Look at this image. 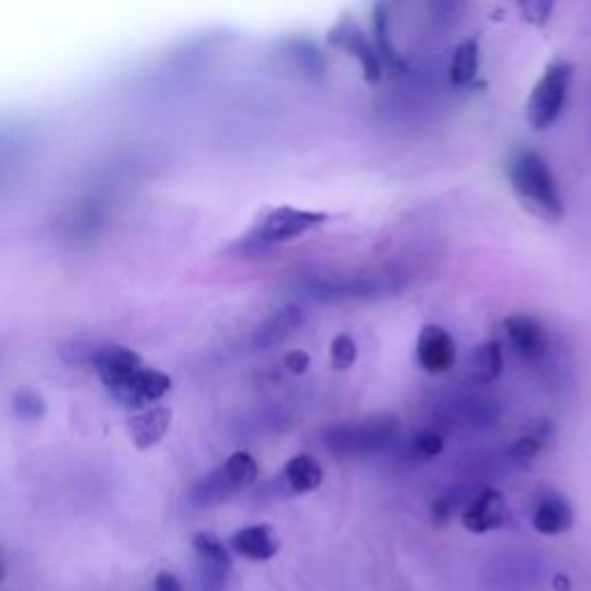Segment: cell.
I'll return each mask as SVG.
<instances>
[{"instance_id": "6da1fadb", "label": "cell", "mask_w": 591, "mask_h": 591, "mask_svg": "<svg viewBox=\"0 0 591 591\" xmlns=\"http://www.w3.org/2000/svg\"><path fill=\"white\" fill-rule=\"evenodd\" d=\"M507 179L529 213L548 222L564 218V199L548 160L529 146H518L507 160Z\"/></svg>"}, {"instance_id": "7a4b0ae2", "label": "cell", "mask_w": 591, "mask_h": 591, "mask_svg": "<svg viewBox=\"0 0 591 591\" xmlns=\"http://www.w3.org/2000/svg\"><path fill=\"white\" fill-rule=\"evenodd\" d=\"M329 222V213L296 209V206H278V209L266 211L250 233L241 241V248L248 250H271L276 246L291 243L301 239L308 231L319 229Z\"/></svg>"}, {"instance_id": "3957f363", "label": "cell", "mask_w": 591, "mask_h": 591, "mask_svg": "<svg viewBox=\"0 0 591 591\" xmlns=\"http://www.w3.org/2000/svg\"><path fill=\"white\" fill-rule=\"evenodd\" d=\"M573 81V66L569 61H552L527 100V121L534 130L552 128L567 107Z\"/></svg>"}, {"instance_id": "277c9868", "label": "cell", "mask_w": 591, "mask_h": 591, "mask_svg": "<svg viewBox=\"0 0 591 591\" xmlns=\"http://www.w3.org/2000/svg\"><path fill=\"white\" fill-rule=\"evenodd\" d=\"M192 550L199 561L201 591H222L231 573V548L213 531H197L192 537Z\"/></svg>"}, {"instance_id": "5b68a950", "label": "cell", "mask_w": 591, "mask_h": 591, "mask_svg": "<svg viewBox=\"0 0 591 591\" xmlns=\"http://www.w3.org/2000/svg\"><path fill=\"white\" fill-rule=\"evenodd\" d=\"M93 368L109 395L121 393L146 368L141 353L123 344H107L93 353Z\"/></svg>"}, {"instance_id": "8992f818", "label": "cell", "mask_w": 591, "mask_h": 591, "mask_svg": "<svg viewBox=\"0 0 591 591\" xmlns=\"http://www.w3.org/2000/svg\"><path fill=\"white\" fill-rule=\"evenodd\" d=\"M329 38L340 51L357 58V63L361 66L365 81L377 83L381 79V74H383V58H381V53L377 49V42H372L363 33V28L357 21L342 19L333 28V31L329 33Z\"/></svg>"}, {"instance_id": "52a82bcc", "label": "cell", "mask_w": 591, "mask_h": 591, "mask_svg": "<svg viewBox=\"0 0 591 591\" xmlns=\"http://www.w3.org/2000/svg\"><path fill=\"white\" fill-rule=\"evenodd\" d=\"M462 527L471 534H488L509 522L507 497L494 488H483L471 497L462 509Z\"/></svg>"}, {"instance_id": "ba28073f", "label": "cell", "mask_w": 591, "mask_h": 591, "mask_svg": "<svg viewBox=\"0 0 591 591\" xmlns=\"http://www.w3.org/2000/svg\"><path fill=\"white\" fill-rule=\"evenodd\" d=\"M417 361L421 370L434 377L451 372L458 363V344L453 335L437 323H425L417 340Z\"/></svg>"}, {"instance_id": "9c48e42d", "label": "cell", "mask_w": 591, "mask_h": 591, "mask_svg": "<svg viewBox=\"0 0 591 591\" xmlns=\"http://www.w3.org/2000/svg\"><path fill=\"white\" fill-rule=\"evenodd\" d=\"M504 331L513 351L524 363H539L545 359L550 338L541 319L524 312H515L504 319Z\"/></svg>"}, {"instance_id": "30bf717a", "label": "cell", "mask_w": 591, "mask_h": 591, "mask_svg": "<svg viewBox=\"0 0 591 591\" xmlns=\"http://www.w3.org/2000/svg\"><path fill=\"white\" fill-rule=\"evenodd\" d=\"M171 387L173 381L167 372L156 368H143L121 393L111 395V400L130 411H141L160 402L171 391Z\"/></svg>"}, {"instance_id": "8fae6325", "label": "cell", "mask_w": 591, "mask_h": 591, "mask_svg": "<svg viewBox=\"0 0 591 591\" xmlns=\"http://www.w3.org/2000/svg\"><path fill=\"white\" fill-rule=\"evenodd\" d=\"M573 522H575L573 504L569 501V497L557 490H545L537 501L534 513H531V524H534V529L543 537L567 534Z\"/></svg>"}, {"instance_id": "7c38bea8", "label": "cell", "mask_w": 591, "mask_h": 591, "mask_svg": "<svg viewBox=\"0 0 591 591\" xmlns=\"http://www.w3.org/2000/svg\"><path fill=\"white\" fill-rule=\"evenodd\" d=\"M173 423L171 407H148L137 411L128 421V432L139 451H151L169 434Z\"/></svg>"}, {"instance_id": "4fadbf2b", "label": "cell", "mask_w": 591, "mask_h": 591, "mask_svg": "<svg viewBox=\"0 0 591 591\" xmlns=\"http://www.w3.org/2000/svg\"><path fill=\"white\" fill-rule=\"evenodd\" d=\"M229 548L248 561H271L280 552V539L271 524H248L236 531Z\"/></svg>"}, {"instance_id": "5bb4252c", "label": "cell", "mask_w": 591, "mask_h": 591, "mask_svg": "<svg viewBox=\"0 0 591 591\" xmlns=\"http://www.w3.org/2000/svg\"><path fill=\"white\" fill-rule=\"evenodd\" d=\"M305 321V314L299 305H284L278 312H273L269 319H263L254 335H252V344L259 349H269L287 338H291L296 331H301Z\"/></svg>"}, {"instance_id": "9a60e30c", "label": "cell", "mask_w": 591, "mask_h": 591, "mask_svg": "<svg viewBox=\"0 0 591 591\" xmlns=\"http://www.w3.org/2000/svg\"><path fill=\"white\" fill-rule=\"evenodd\" d=\"M552 437H554V425L548 419L531 421L524 428V432L511 443L509 458L515 464H531L543 453V449H548Z\"/></svg>"}, {"instance_id": "2e32d148", "label": "cell", "mask_w": 591, "mask_h": 591, "mask_svg": "<svg viewBox=\"0 0 591 591\" xmlns=\"http://www.w3.org/2000/svg\"><path fill=\"white\" fill-rule=\"evenodd\" d=\"M282 477H284V485L293 494H310V492L319 490L323 483V467L312 455L301 453V455H293L291 460H287V464L282 469Z\"/></svg>"}, {"instance_id": "e0dca14e", "label": "cell", "mask_w": 591, "mask_h": 591, "mask_svg": "<svg viewBox=\"0 0 591 591\" xmlns=\"http://www.w3.org/2000/svg\"><path fill=\"white\" fill-rule=\"evenodd\" d=\"M481 72V44L477 38H467L460 42L449 63V81L458 88L471 86Z\"/></svg>"}, {"instance_id": "ac0fdd59", "label": "cell", "mask_w": 591, "mask_h": 591, "mask_svg": "<svg viewBox=\"0 0 591 591\" xmlns=\"http://www.w3.org/2000/svg\"><path fill=\"white\" fill-rule=\"evenodd\" d=\"M469 370H471V377L483 383L499 379L501 372H504V349H501V342L485 340L483 344H479L474 351H471Z\"/></svg>"}, {"instance_id": "d6986e66", "label": "cell", "mask_w": 591, "mask_h": 591, "mask_svg": "<svg viewBox=\"0 0 591 591\" xmlns=\"http://www.w3.org/2000/svg\"><path fill=\"white\" fill-rule=\"evenodd\" d=\"M236 494L233 485L229 483V479L224 477V471L220 467H216L211 474H206L190 492V499H192V504L194 507H203V509H209V507H218L222 504V501L231 499Z\"/></svg>"}, {"instance_id": "ffe728a7", "label": "cell", "mask_w": 591, "mask_h": 591, "mask_svg": "<svg viewBox=\"0 0 591 591\" xmlns=\"http://www.w3.org/2000/svg\"><path fill=\"white\" fill-rule=\"evenodd\" d=\"M220 469L224 471V477L229 479V483L233 485L236 492H241V490L254 485V481L259 479V462L248 451H236V453H231L220 464Z\"/></svg>"}, {"instance_id": "44dd1931", "label": "cell", "mask_w": 591, "mask_h": 591, "mask_svg": "<svg viewBox=\"0 0 591 591\" xmlns=\"http://www.w3.org/2000/svg\"><path fill=\"white\" fill-rule=\"evenodd\" d=\"M12 411L19 421L36 423V421H42L47 417V402L33 389H19L12 395Z\"/></svg>"}, {"instance_id": "7402d4cb", "label": "cell", "mask_w": 591, "mask_h": 591, "mask_svg": "<svg viewBox=\"0 0 591 591\" xmlns=\"http://www.w3.org/2000/svg\"><path fill=\"white\" fill-rule=\"evenodd\" d=\"M443 453V434L437 430H419L409 441V458L417 462H430Z\"/></svg>"}, {"instance_id": "603a6c76", "label": "cell", "mask_w": 591, "mask_h": 591, "mask_svg": "<svg viewBox=\"0 0 591 591\" xmlns=\"http://www.w3.org/2000/svg\"><path fill=\"white\" fill-rule=\"evenodd\" d=\"M359 361V344L349 333H338L331 340V365L338 372H347Z\"/></svg>"}, {"instance_id": "cb8c5ba5", "label": "cell", "mask_w": 591, "mask_h": 591, "mask_svg": "<svg viewBox=\"0 0 591 591\" xmlns=\"http://www.w3.org/2000/svg\"><path fill=\"white\" fill-rule=\"evenodd\" d=\"M554 3L557 0H518V8L527 23L543 28L554 12Z\"/></svg>"}, {"instance_id": "d4e9b609", "label": "cell", "mask_w": 591, "mask_h": 591, "mask_svg": "<svg viewBox=\"0 0 591 591\" xmlns=\"http://www.w3.org/2000/svg\"><path fill=\"white\" fill-rule=\"evenodd\" d=\"M310 353L305 349H291L284 353V368L293 374V377H303L310 370Z\"/></svg>"}, {"instance_id": "484cf974", "label": "cell", "mask_w": 591, "mask_h": 591, "mask_svg": "<svg viewBox=\"0 0 591 591\" xmlns=\"http://www.w3.org/2000/svg\"><path fill=\"white\" fill-rule=\"evenodd\" d=\"M430 513H432V522H434L437 527H443V524H449V520H451L453 504H451V501H449L447 497H439V499L432 501Z\"/></svg>"}, {"instance_id": "4316f807", "label": "cell", "mask_w": 591, "mask_h": 591, "mask_svg": "<svg viewBox=\"0 0 591 591\" xmlns=\"http://www.w3.org/2000/svg\"><path fill=\"white\" fill-rule=\"evenodd\" d=\"M153 591H186L181 578L171 571H160L153 578Z\"/></svg>"}, {"instance_id": "83f0119b", "label": "cell", "mask_w": 591, "mask_h": 591, "mask_svg": "<svg viewBox=\"0 0 591 591\" xmlns=\"http://www.w3.org/2000/svg\"><path fill=\"white\" fill-rule=\"evenodd\" d=\"M462 6V0H432V8H434V19L437 21H447L451 17L458 14Z\"/></svg>"}, {"instance_id": "f1b7e54d", "label": "cell", "mask_w": 591, "mask_h": 591, "mask_svg": "<svg viewBox=\"0 0 591 591\" xmlns=\"http://www.w3.org/2000/svg\"><path fill=\"white\" fill-rule=\"evenodd\" d=\"M554 589H557V591H571V582H569V578L557 575V578H554Z\"/></svg>"}]
</instances>
